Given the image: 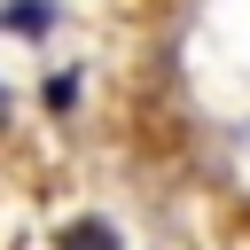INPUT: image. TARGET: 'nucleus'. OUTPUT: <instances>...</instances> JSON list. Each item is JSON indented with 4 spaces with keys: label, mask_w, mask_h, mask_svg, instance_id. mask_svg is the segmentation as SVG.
Here are the masks:
<instances>
[{
    "label": "nucleus",
    "mask_w": 250,
    "mask_h": 250,
    "mask_svg": "<svg viewBox=\"0 0 250 250\" xmlns=\"http://www.w3.org/2000/svg\"><path fill=\"white\" fill-rule=\"evenodd\" d=\"M55 250H125V242L109 219H70V227H55Z\"/></svg>",
    "instance_id": "obj_1"
},
{
    "label": "nucleus",
    "mask_w": 250,
    "mask_h": 250,
    "mask_svg": "<svg viewBox=\"0 0 250 250\" xmlns=\"http://www.w3.org/2000/svg\"><path fill=\"white\" fill-rule=\"evenodd\" d=\"M0 23H8V31H47V23H55V8H47V0H16Z\"/></svg>",
    "instance_id": "obj_2"
},
{
    "label": "nucleus",
    "mask_w": 250,
    "mask_h": 250,
    "mask_svg": "<svg viewBox=\"0 0 250 250\" xmlns=\"http://www.w3.org/2000/svg\"><path fill=\"white\" fill-rule=\"evenodd\" d=\"M70 102H78V78H70V70H62V78H47V109H70Z\"/></svg>",
    "instance_id": "obj_3"
},
{
    "label": "nucleus",
    "mask_w": 250,
    "mask_h": 250,
    "mask_svg": "<svg viewBox=\"0 0 250 250\" xmlns=\"http://www.w3.org/2000/svg\"><path fill=\"white\" fill-rule=\"evenodd\" d=\"M0 117H8V94H0Z\"/></svg>",
    "instance_id": "obj_4"
}]
</instances>
